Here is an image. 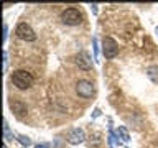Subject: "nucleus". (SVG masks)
Returning <instances> with one entry per match:
<instances>
[{"label":"nucleus","mask_w":158,"mask_h":148,"mask_svg":"<svg viewBox=\"0 0 158 148\" xmlns=\"http://www.w3.org/2000/svg\"><path fill=\"white\" fill-rule=\"evenodd\" d=\"M12 82L17 89H28L33 86V76L28 71H23V69H18L12 74Z\"/></svg>","instance_id":"1"},{"label":"nucleus","mask_w":158,"mask_h":148,"mask_svg":"<svg viewBox=\"0 0 158 148\" xmlns=\"http://www.w3.org/2000/svg\"><path fill=\"white\" fill-rule=\"evenodd\" d=\"M61 20L66 25H79L82 22V13L77 8H66L61 13Z\"/></svg>","instance_id":"2"},{"label":"nucleus","mask_w":158,"mask_h":148,"mask_svg":"<svg viewBox=\"0 0 158 148\" xmlns=\"http://www.w3.org/2000/svg\"><path fill=\"white\" fill-rule=\"evenodd\" d=\"M102 53H104V56H106L107 59L115 58L117 53H118V46H117L115 39L110 38V36L104 38V41H102Z\"/></svg>","instance_id":"3"},{"label":"nucleus","mask_w":158,"mask_h":148,"mask_svg":"<svg viewBox=\"0 0 158 148\" xmlns=\"http://www.w3.org/2000/svg\"><path fill=\"white\" fill-rule=\"evenodd\" d=\"M15 33H17V36L20 39H23V41H35V39H36V33H35L33 28L27 23H20L17 27V30H15Z\"/></svg>","instance_id":"4"},{"label":"nucleus","mask_w":158,"mask_h":148,"mask_svg":"<svg viewBox=\"0 0 158 148\" xmlns=\"http://www.w3.org/2000/svg\"><path fill=\"white\" fill-rule=\"evenodd\" d=\"M76 91H77V94L81 97L87 99V97H92V94H94L96 89H94L92 82H89V81H79L76 84Z\"/></svg>","instance_id":"5"},{"label":"nucleus","mask_w":158,"mask_h":148,"mask_svg":"<svg viewBox=\"0 0 158 148\" xmlns=\"http://www.w3.org/2000/svg\"><path fill=\"white\" fill-rule=\"evenodd\" d=\"M84 138H86V133H84L82 128H73L68 135V142L71 145H79V143L84 142Z\"/></svg>","instance_id":"6"},{"label":"nucleus","mask_w":158,"mask_h":148,"mask_svg":"<svg viewBox=\"0 0 158 148\" xmlns=\"http://www.w3.org/2000/svg\"><path fill=\"white\" fill-rule=\"evenodd\" d=\"M10 109L17 113L18 117H22L27 113V105L22 102V101H18V99H13V101H10Z\"/></svg>","instance_id":"7"},{"label":"nucleus","mask_w":158,"mask_h":148,"mask_svg":"<svg viewBox=\"0 0 158 148\" xmlns=\"http://www.w3.org/2000/svg\"><path fill=\"white\" fill-rule=\"evenodd\" d=\"M76 63H77V66L81 68V69H84V71H91V63H89L86 53L79 54V56L76 58Z\"/></svg>","instance_id":"8"},{"label":"nucleus","mask_w":158,"mask_h":148,"mask_svg":"<svg viewBox=\"0 0 158 148\" xmlns=\"http://www.w3.org/2000/svg\"><path fill=\"white\" fill-rule=\"evenodd\" d=\"M117 137H120L122 142H128V140H130V135H128V132H127L125 127H118L117 128Z\"/></svg>","instance_id":"9"},{"label":"nucleus","mask_w":158,"mask_h":148,"mask_svg":"<svg viewBox=\"0 0 158 148\" xmlns=\"http://www.w3.org/2000/svg\"><path fill=\"white\" fill-rule=\"evenodd\" d=\"M147 74H148V77H150L153 82H158V68H156V66H152V68H148Z\"/></svg>","instance_id":"10"},{"label":"nucleus","mask_w":158,"mask_h":148,"mask_svg":"<svg viewBox=\"0 0 158 148\" xmlns=\"http://www.w3.org/2000/svg\"><path fill=\"white\" fill-rule=\"evenodd\" d=\"M3 137H5V140H13V135H12V133H10V128H8V123L7 122H5L3 123Z\"/></svg>","instance_id":"11"},{"label":"nucleus","mask_w":158,"mask_h":148,"mask_svg":"<svg viewBox=\"0 0 158 148\" xmlns=\"http://www.w3.org/2000/svg\"><path fill=\"white\" fill-rule=\"evenodd\" d=\"M18 142L22 143V145H25V146H30V145H31V140H30L27 135H18Z\"/></svg>","instance_id":"12"},{"label":"nucleus","mask_w":158,"mask_h":148,"mask_svg":"<svg viewBox=\"0 0 158 148\" xmlns=\"http://www.w3.org/2000/svg\"><path fill=\"white\" fill-rule=\"evenodd\" d=\"M92 46H94V59H96V61H99V59H97V58H99V54H97V53H99V44H97V38H96V36L92 38Z\"/></svg>","instance_id":"13"},{"label":"nucleus","mask_w":158,"mask_h":148,"mask_svg":"<svg viewBox=\"0 0 158 148\" xmlns=\"http://www.w3.org/2000/svg\"><path fill=\"white\" fill-rule=\"evenodd\" d=\"M7 35H8V27H7V25H3V43L7 41Z\"/></svg>","instance_id":"14"},{"label":"nucleus","mask_w":158,"mask_h":148,"mask_svg":"<svg viewBox=\"0 0 158 148\" xmlns=\"http://www.w3.org/2000/svg\"><path fill=\"white\" fill-rule=\"evenodd\" d=\"M91 8H92V12H94V13H97V5H92Z\"/></svg>","instance_id":"15"},{"label":"nucleus","mask_w":158,"mask_h":148,"mask_svg":"<svg viewBox=\"0 0 158 148\" xmlns=\"http://www.w3.org/2000/svg\"><path fill=\"white\" fill-rule=\"evenodd\" d=\"M35 148H48V146H46V145H36Z\"/></svg>","instance_id":"16"},{"label":"nucleus","mask_w":158,"mask_h":148,"mask_svg":"<svg viewBox=\"0 0 158 148\" xmlns=\"http://www.w3.org/2000/svg\"><path fill=\"white\" fill-rule=\"evenodd\" d=\"M156 33H158V27H156Z\"/></svg>","instance_id":"17"}]
</instances>
